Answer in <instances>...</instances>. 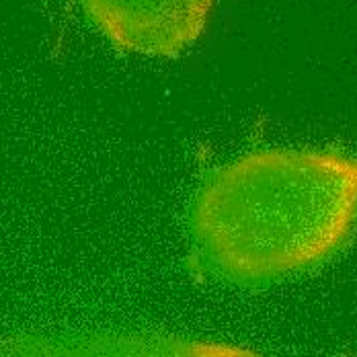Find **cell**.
<instances>
[{"label": "cell", "mask_w": 357, "mask_h": 357, "mask_svg": "<svg viewBox=\"0 0 357 357\" xmlns=\"http://www.w3.org/2000/svg\"><path fill=\"white\" fill-rule=\"evenodd\" d=\"M191 230L206 263L236 282H267L321 265L357 230V154L247 152L206 178Z\"/></svg>", "instance_id": "cell-1"}, {"label": "cell", "mask_w": 357, "mask_h": 357, "mask_svg": "<svg viewBox=\"0 0 357 357\" xmlns=\"http://www.w3.org/2000/svg\"><path fill=\"white\" fill-rule=\"evenodd\" d=\"M78 4L117 50L171 58L204 33L214 0H78Z\"/></svg>", "instance_id": "cell-2"}, {"label": "cell", "mask_w": 357, "mask_h": 357, "mask_svg": "<svg viewBox=\"0 0 357 357\" xmlns=\"http://www.w3.org/2000/svg\"><path fill=\"white\" fill-rule=\"evenodd\" d=\"M0 357H263L245 347L142 333L80 337H19L0 345Z\"/></svg>", "instance_id": "cell-3"}]
</instances>
